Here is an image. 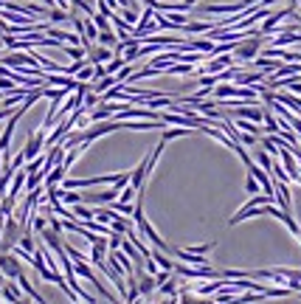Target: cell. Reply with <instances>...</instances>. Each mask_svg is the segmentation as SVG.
<instances>
[{"label": "cell", "instance_id": "9", "mask_svg": "<svg viewBox=\"0 0 301 304\" xmlns=\"http://www.w3.org/2000/svg\"><path fill=\"white\" fill-rule=\"evenodd\" d=\"M65 177H68V169H65L62 164H57V166H54V169L45 175V189H48V186H59Z\"/></svg>", "mask_w": 301, "mask_h": 304}, {"label": "cell", "instance_id": "22", "mask_svg": "<svg viewBox=\"0 0 301 304\" xmlns=\"http://www.w3.org/2000/svg\"><path fill=\"white\" fill-rule=\"evenodd\" d=\"M90 20L96 23V28H99V31H104V28H110V20H107L104 14H99V11H93V14H90Z\"/></svg>", "mask_w": 301, "mask_h": 304}, {"label": "cell", "instance_id": "8", "mask_svg": "<svg viewBox=\"0 0 301 304\" xmlns=\"http://www.w3.org/2000/svg\"><path fill=\"white\" fill-rule=\"evenodd\" d=\"M155 296H158V299H166V296H178V273H172V276L166 279L164 284H158Z\"/></svg>", "mask_w": 301, "mask_h": 304}, {"label": "cell", "instance_id": "13", "mask_svg": "<svg viewBox=\"0 0 301 304\" xmlns=\"http://www.w3.org/2000/svg\"><path fill=\"white\" fill-rule=\"evenodd\" d=\"M113 85H118V82H116V76H113V74H107V76H101V79H96V82H93V93H99V96H101V93H104V91H110Z\"/></svg>", "mask_w": 301, "mask_h": 304}, {"label": "cell", "instance_id": "16", "mask_svg": "<svg viewBox=\"0 0 301 304\" xmlns=\"http://www.w3.org/2000/svg\"><path fill=\"white\" fill-rule=\"evenodd\" d=\"M256 164L262 166L264 172H270V169H273V155L264 152V150H259V152H256Z\"/></svg>", "mask_w": 301, "mask_h": 304}, {"label": "cell", "instance_id": "18", "mask_svg": "<svg viewBox=\"0 0 301 304\" xmlns=\"http://www.w3.org/2000/svg\"><path fill=\"white\" fill-rule=\"evenodd\" d=\"M152 259L158 262V267H161V271H172V267H174V262H172V259H169V256H166L164 251H161V254H158V251H152Z\"/></svg>", "mask_w": 301, "mask_h": 304}, {"label": "cell", "instance_id": "2", "mask_svg": "<svg viewBox=\"0 0 301 304\" xmlns=\"http://www.w3.org/2000/svg\"><path fill=\"white\" fill-rule=\"evenodd\" d=\"M0 273L3 279H17L23 273V259L14 251H0Z\"/></svg>", "mask_w": 301, "mask_h": 304}, {"label": "cell", "instance_id": "6", "mask_svg": "<svg viewBox=\"0 0 301 304\" xmlns=\"http://www.w3.org/2000/svg\"><path fill=\"white\" fill-rule=\"evenodd\" d=\"M138 290H141V299H152L155 290H158V282H155L152 273H147V271L141 273V279H138Z\"/></svg>", "mask_w": 301, "mask_h": 304}, {"label": "cell", "instance_id": "4", "mask_svg": "<svg viewBox=\"0 0 301 304\" xmlns=\"http://www.w3.org/2000/svg\"><path fill=\"white\" fill-rule=\"evenodd\" d=\"M43 147H45V130L40 127L37 133L28 135V144H26V150H23V158H26V164H28V160H34L37 155H43Z\"/></svg>", "mask_w": 301, "mask_h": 304}, {"label": "cell", "instance_id": "20", "mask_svg": "<svg viewBox=\"0 0 301 304\" xmlns=\"http://www.w3.org/2000/svg\"><path fill=\"white\" fill-rule=\"evenodd\" d=\"M62 51L68 53L70 59H85V48H82V45H62Z\"/></svg>", "mask_w": 301, "mask_h": 304}, {"label": "cell", "instance_id": "23", "mask_svg": "<svg viewBox=\"0 0 301 304\" xmlns=\"http://www.w3.org/2000/svg\"><path fill=\"white\" fill-rule=\"evenodd\" d=\"M259 189H262V186H259V181L254 175H248V181H245V192H248V194H259Z\"/></svg>", "mask_w": 301, "mask_h": 304}, {"label": "cell", "instance_id": "3", "mask_svg": "<svg viewBox=\"0 0 301 304\" xmlns=\"http://www.w3.org/2000/svg\"><path fill=\"white\" fill-rule=\"evenodd\" d=\"M293 11H296V9H290V6H287V9H281V11H273V14H268L256 31L262 34V37H264V34H276V28H279L281 23L287 20V17H293Z\"/></svg>", "mask_w": 301, "mask_h": 304}, {"label": "cell", "instance_id": "12", "mask_svg": "<svg viewBox=\"0 0 301 304\" xmlns=\"http://www.w3.org/2000/svg\"><path fill=\"white\" fill-rule=\"evenodd\" d=\"M191 133H197L194 127H172V130H164V135H161V141H174V138H183V135H191Z\"/></svg>", "mask_w": 301, "mask_h": 304}, {"label": "cell", "instance_id": "27", "mask_svg": "<svg viewBox=\"0 0 301 304\" xmlns=\"http://www.w3.org/2000/svg\"><path fill=\"white\" fill-rule=\"evenodd\" d=\"M183 6H186V11H189V9H194V6H197V0H183Z\"/></svg>", "mask_w": 301, "mask_h": 304}, {"label": "cell", "instance_id": "7", "mask_svg": "<svg viewBox=\"0 0 301 304\" xmlns=\"http://www.w3.org/2000/svg\"><path fill=\"white\" fill-rule=\"evenodd\" d=\"M301 43V31H279V37L270 40L273 48H287V45H298Z\"/></svg>", "mask_w": 301, "mask_h": 304}, {"label": "cell", "instance_id": "15", "mask_svg": "<svg viewBox=\"0 0 301 304\" xmlns=\"http://www.w3.org/2000/svg\"><path fill=\"white\" fill-rule=\"evenodd\" d=\"M48 20H51V23H68L70 20V11L59 9V6H51V9H48Z\"/></svg>", "mask_w": 301, "mask_h": 304}, {"label": "cell", "instance_id": "1", "mask_svg": "<svg viewBox=\"0 0 301 304\" xmlns=\"http://www.w3.org/2000/svg\"><path fill=\"white\" fill-rule=\"evenodd\" d=\"M262 43H264V37L262 34H251V37H245V40H239L237 43V48H234V57L237 59H256L259 57V51H262Z\"/></svg>", "mask_w": 301, "mask_h": 304}, {"label": "cell", "instance_id": "21", "mask_svg": "<svg viewBox=\"0 0 301 304\" xmlns=\"http://www.w3.org/2000/svg\"><path fill=\"white\" fill-rule=\"evenodd\" d=\"M121 240H124V234L110 231V237H107V251H118V248H121Z\"/></svg>", "mask_w": 301, "mask_h": 304}, {"label": "cell", "instance_id": "5", "mask_svg": "<svg viewBox=\"0 0 301 304\" xmlns=\"http://www.w3.org/2000/svg\"><path fill=\"white\" fill-rule=\"evenodd\" d=\"M85 59L90 65H99V62H107V59H113V51L104 48V45H90L85 51Z\"/></svg>", "mask_w": 301, "mask_h": 304}, {"label": "cell", "instance_id": "19", "mask_svg": "<svg viewBox=\"0 0 301 304\" xmlns=\"http://www.w3.org/2000/svg\"><path fill=\"white\" fill-rule=\"evenodd\" d=\"M74 79H76V82H93V65L87 62L82 70H76V76H74Z\"/></svg>", "mask_w": 301, "mask_h": 304}, {"label": "cell", "instance_id": "17", "mask_svg": "<svg viewBox=\"0 0 301 304\" xmlns=\"http://www.w3.org/2000/svg\"><path fill=\"white\" fill-rule=\"evenodd\" d=\"M118 17H121L124 23H130V26H135V23H138V9H130V6H121V11H118Z\"/></svg>", "mask_w": 301, "mask_h": 304}, {"label": "cell", "instance_id": "28", "mask_svg": "<svg viewBox=\"0 0 301 304\" xmlns=\"http://www.w3.org/2000/svg\"><path fill=\"white\" fill-rule=\"evenodd\" d=\"M144 6H149V9H155V6H158V0H141Z\"/></svg>", "mask_w": 301, "mask_h": 304}, {"label": "cell", "instance_id": "24", "mask_svg": "<svg viewBox=\"0 0 301 304\" xmlns=\"http://www.w3.org/2000/svg\"><path fill=\"white\" fill-rule=\"evenodd\" d=\"M214 245H217V242H206V245H191V248H186V251H191V254H203V256H206L208 251H214Z\"/></svg>", "mask_w": 301, "mask_h": 304}, {"label": "cell", "instance_id": "29", "mask_svg": "<svg viewBox=\"0 0 301 304\" xmlns=\"http://www.w3.org/2000/svg\"><path fill=\"white\" fill-rule=\"evenodd\" d=\"M298 6H301V0H298Z\"/></svg>", "mask_w": 301, "mask_h": 304}, {"label": "cell", "instance_id": "25", "mask_svg": "<svg viewBox=\"0 0 301 304\" xmlns=\"http://www.w3.org/2000/svg\"><path fill=\"white\" fill-rule=\"evenodd\" d=\"M169 276H172V271H158V273H155V282H158V284H164Z\"/></svg>", "mask_w": 301, "mask_h": 304}, {"label": "cell", "instance_id": "14", "mask_svg": "<svg viewBox=\"0 0 301 304\" xmlns=\"http://www.w3.org/2000/svg\"><path fill=\"white\" fill-rule=\"evenodd\" d=\"M96 43H99V45H104V48H116L118 37L110 31V28H104V31H99V37H96Z\"/></svg>", "mask_w": 301, "mask_h": 304}, {"label": "cell", "instance_id": "11", "mask_svg": "<svg viewBox=\"0 0 301 304\" xmlns=\"http://www.w3.org/2000/svg\"><path fill=\"white\" fill-rule=\"evenodd\" d=\"M217 26V23H186V26H180V34H206L211 31V28Z\"/></svg>", "mask_w": 301, "mask_h": 304}, {"label": "cell", "instance_id": "26", "mask_svg": "<svg viewBox=\"0 0 301 304\" xmlns=\"http://www.w3.org/2000/svg\"><path fill=\"white\" fill-rule=\"evenodd\" d=\"M273 3H279V0H259V6H264V9H270Z\"/></svg>", "mask_w": 301, "mask_h": 304}, {"label": "cell", "instance_id": "10", "mask_svg": "<svg viewBox=\"0 0 301 304\" xmlns=\"http://www.w3.org/2000/svg\"><path fill=\"white\" fill-rule=\"evenodd\" d=\"M110 23L116 26V37H118V40H127V37H130L132 26H130V23H124L121 17H118V11H113V14H110Z\"/></svg>", "mask_w": 301, "mask_h": 304}]
</instances>
